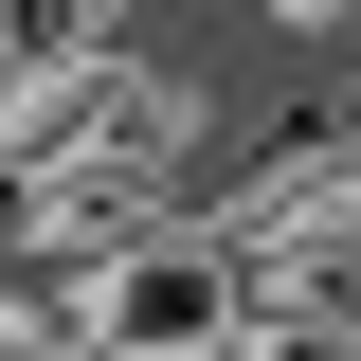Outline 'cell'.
<instances>
[{
    "label": "cell",
    "mask_w": 361,
    "mask_h": 361,
    "mask_svg": "<svg viewBox=\"0 0 361 361\" xmlns=\"http://www.w3.org/2000/svg\"><path fill=\"white\" fill-rule=\"evenodd\" d=\"M37 235V163H18V127H0V253Z\"/></svg>",
    "instance_id": "cell-2"
},
{
    "label": "cell",
    "mask_w": 361,
    "mask_h": 361,
    "mask_svg": "<svg viewBox=\"0 0 361 361\" xmlns=\"http://www.w3.org/2000/svg\"><path fill=\"white\" fill-rule=\"evenodd\" d=\"M235 325H253V289H235V253H199V235H145V253L90 271V361H217Z\"/></svg>",
    "instance_id": "cell-1"
}]
</instances>
